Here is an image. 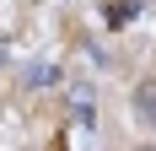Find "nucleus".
<instances>
[{"mask_svg": "<svg viewBox=\"0 0 156 151\" xmlns=\"http://www.w3.org/2000/svg\"><path fill=\"white\" fill-rule=\"evenodd\" d=\"M135 113H140L145 124H156V87H140V92H135Z\"/></svg>", "mask_w": 156, "mask_h": 151, "instance_id": "nucleus-1", "label": "nucleus"}]
</instances>
